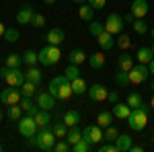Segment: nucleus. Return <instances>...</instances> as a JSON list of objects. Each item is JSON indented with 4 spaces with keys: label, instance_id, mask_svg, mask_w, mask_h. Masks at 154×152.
I'll return each instance as SVG.
<instances>
[{
    "label": "nucleus",
    "instance_id": "nucleus-1",
    "mask_svg": "<svg viewBox=\"0 0 154 152\" xmlns=\"http://www.w3.org/2000/svg\"><path fill=\"white\" fill-rule=\"evenodd\" d=\"M48 91L56 99H60V101H68L72 95V82L62 74V76H54L51 80H49V86H48Z\"/></svg>",
    "mask_w": 154,
    "mask_h": 152
},
{
    "label": "nucleus",
    "instance_id": "nucleus-2",
    "mask_svg": "<svg viewBox=\"0 0 154 152\" xmlns=\"http://www.w3.org/2000/svg\"><path fill=\"white\" fill-rule=\"evenodd\" d=\"M29 142H31L33 146H37L39 150L49 152V150H54V144H56V134H54L51 126H45V128L37 129V134L33 136V138H29Z\"/></svg>",
    "mask_w": 154,
    "mask_h": 152
},
{
    "label": "nucleus",
    "instance_id": "nucleus-3",
    "mask_svg": "<svg viewBox=\"0 0 154 152\" xmlns=\"http://www.w3.org/2000/svg\"><path fill=\"white\" fill-rule=\"evenodd\" d=\"M148 115H150V107L140 105V107H136V109H131L130 117H128L125 121H128L130 129H134V132H142V129L148 126Z\"/></svg>",
    "mask_w": 154,
    "mask_h": 152
},
{
    "label": "nucleus",
    "instance_id": "nucleus-4",
    "mask_svg": "<svg viewBox=\"0 0 154 152\" xmlns=\"http://www.w3.org/2000/svg\"><path fill=\"white\" fill-rule=\"evenodd\" d=\"M0 78L6 82L8 86H17V88H21L23 82L27 80L25 78V72L21 68H6V66L0 70Z\"/></svg>",
    "mask_w": 154,
    "mask_h": 152
},
{
    "label": "nucleus",
    "instance_id": "nucleus-5",
    "mask_svg": "<svg viewBox=\"0 0 154 152\" xmlns=\"http://www.w3.org/2000/svg\"><path fill=\"white\" fill-rule=\"evenodd\" d=\"M60 58H62V51H60L58 45H45L39 49V64H43V66H54V64H58Z\"/></svg>",
    "mask_w": 154,
    "mask_h": 152
},
{
    "label": "nucleus",
    "instance_id": "nucleus-6",
    "mask_svg": "<svg viewBox=\"0 0 154 152\" xmlns=\"http://www.w3.org/2000/svg\"><path fill=\"white\" fill-rule=\"evenodd\" d=\"M17 123H19V132H21V136L27 138V140H29V138H33V136L37 134V129H39L33 115H23Z\"/></svg>",
    "mask_w": 154,
    "mask_h": 152
},
{
    "label": "nucleus",
    "instance_id": "nucleus-7",
    "mask_svg": "<svg viewBox=\"0 0 154 152\" xmlns=\"http://www.w3.org/2000/svg\"><path fill=\"white\" fill-rule=\"evenodd\" d=\"M105 31H109L111 35H119V33H123V25H125V21H123V17L121 14H117V12H111L109 17L105 19Z\"/></svg>",
    "mask_w": 154,
    "mask_h": 152
},
{
    "label": "nucleus",
    "instance_id": "nucleus-8",
    "mask_svg": "<svg viewBox=\"0 0 154 152\" xmlns=\"http://www.w3.org/2000/svg\"><path fill=\"white\" fill-rule=\"evenodd\" d=\"M148 76H150V68H148V64H134V68L130 70V82L131 84H142V82L148 80Z\"/></svg>",
    "mask_w": 154,
    "mask_h": 152
},
{
    "label": "nucleus",
    "instance_id": "nucleus-9",
    "mask_svg": "<svg viewBox=\"0 0 154 152\" xmlns=\"http://www.w3.org/2000/svg\"><path fill=\"white\" fill-rule=\"evenodd\" d=\"M21 99H23V95H21V88H17V86L2 88V91H0V103L6 105V107L8 105H19Z\"/></svg>",
    "mask_w": 154,
    "mask_h": 152
},
{
    "label": "nucleus",
    "instance_id": "nucleus-10",
    "mask_svg": "<svg viewBox=\"0 0 154 152\" xmlns=\"http://www.w3.org/2000/svg\"><path fill=\"white\" fill-rule=\"evenodd\" d=\"M82 138L88 140L93 146H95V144H99V142H103V128H101L99 123H95V126H86V128L82 129Z\"/></svg>",
    "mask_w": 154,
    "mask_h": 152
},
{
    "label": "nucleus",
    "instance_id": "nucleus-11",
    "mask_svg": "<svg viewBox=\"0 0 154 152\" xmlns=\"http://www.w3.org/2000/svg\"><path fill=\"white\" fill-rule=\"evenodd\" d=\"M107 97H109V91L105 88V84L97 82V84H93V86H88V99H91V101L103 103V101H107Z\"/></svg>",
    "mask_w": 154,
    "mask_h": 152
},
{
    "label": "nucleus",
    "instance_id": "nucleus-12",
    "mask_svg": "<svg viewBox=\"0 0 154 152\" xmlns=\"http://www.w3.org/2000/svg\"><path fill=\"white\" fill-rule=\"evenodd\" d=\"M37 105L39 109H45V111H51L54 107H56V97L49 93V91H41V93H37Z\"/></svg>",
    "mask_w": 154,
    "mask_h": 152
},
{
    "label": "nucleus",
    "instance_id": "nucleus-13",
    "mask_svg": "<svg viewBox=\"0 0 154 152\" xmlns=\"http://www.w3.org/2000/svg\"><path fill=\"white\" fill-rule=\"evenodd\" d=\"M33 17H35L33 6H31V4H23V6L19 8V12H17V23L19 25H31Z\"/></svg>",
    "mask_w": 154,
    "mask_h": 152
},
{
    "label": "nucleus",
    "instance_id": "nucleus-14",
    "mask_svg": "<svg viewBox=\"0 0 154 152\" xmlns=\"http://www.w3.org/2000/svg\"><path fill=\"white\" fill-rule=\"evenodd\" d=\"M64 39H66V33H64V29H60V27L49 29L48 35H45V41H48L49 45H60V43H64Z\"/></svg>",
    "mask_w": 154,
    "mask_h": 152
},
{
    "label": "nucleus",
    "instance_id": "nucleus-15",
    "mask_svg": "<svg viewBox=\"0 0 154 152\" xmlns=\"http://www.w3.org/2000/svg\"><path fill=\"white\" fill-rule=\"evenodd\" d=\"M130 12L136 17V19H144L148 14V2L146 0H134L130 6Z\"/></svg>",
    "mask_w": 154,
    "mask_h": 152
},
{
    "label": "nucleus",
    "instance_id": "nucleus-16",
    "mask_svg": "<svg viewBox=\"0 0 154 152\" xmlns=\"http://www.w3.org/2000/svg\"><path fill=\"white\" fill-rule=\"evenodd\" d=\"M115 35H111L109 31H103L101 35H97V41H99V45L103 47L105 51H109V49H113L115 47V39H113Z\"/></svg>",
    "mask_w": 154,
    "mask_h": 152
},
{
    "label": "nucleus",
    "instance_id": "nucleus-17",
    "mask_svg": "<svg viewBox=\"0 0 154 152\" xmlns=\"http://www.w3.org/2000/svg\"><path fill=\"white\" fill-rule=\"evenodd\" d=\"M130 113H131V107L128 105V103H115L113 105V117L115 119H128L130 117Z\"/></svg>",
    "mask_w": 154,
    "mask_h": 152
},
{
    "label": "nucleus",
    "instance_id": "nucleus-18",
    "mask_svg": "<svg viewBox=\"0 0 154 152\" xmlns=\"http://www.w3.org/2000/svg\"><path fill=\"white\" fill-rule=\"evenodd\" d=\"M88 66L93 68V70H101V68H105V54H101V51H95V54H91L88 56Z\"/></svg>",
    "mask_w": 154,
    "mask_h": 152
},
{
    "label": "nucleus",
    "instance_id": "nucleus-19",
    "mask_svg": "<svg viewBox=\"0 0 154 152\" xmlns=\"http://www.w3.org/2000/svg\"><path fill=\"white\" fill-rule=\"evenodd\" d=\"M134 56L131 54H128V51H123L121 56L117 58V66H119V70H125V72H130L131 68H134Z\"/></svg>",
    "mask_w": 154,
    "mask_h": 152
},
{
    "label": "nucleus",
    "instance_id": "nucleus-20",
    "mask_svg": "<svg viewBox=\"0 0 154 152\" xmlns=\"http://www.w3.org/2000/svg\"><path fill=\"white\" fill-rule=\"evenodd\" d=\"M86 60H88V56H86L84 49H72L70 54H68V64H76V66H80V64H84Z\"/></svg>",
    "mask_w": 154,
    "mask_h": 152
},
{
    "label": "nucleus",
    "instance_id": "nucleus-21",
    "mask_svg": "<svg viewBox=\"0 0 154 152\" xmlns=\"http://www.w3.org/2000/svg\"><path fill=\"white\" fill-rule=\"evenodd\" d=\"M78 17L82 19L84 23H91V21H93V17H95V8H93L88 2H84V4L78 6Z\"/></svg>",
    "mask_w": 154,
    "mask_h": 152
},
{
    "label": "nucleus",
    "instance_id": "nucleus-22",
    "mask_svg": "<svg viewBox=\"0 0 154 152\" xmlns=\"http://www.w3.org/2000/svg\"><path fill=\"white\" fill-rule=\"evenodd\" d=\"M131 136L130 134H119L117 136V140H115V146H117V150L119 152H128L131 148Z\"/></svg>",
    "mask_w": 154,
    "mask_h": 152
},
{
    "label": "nucleus",
    "instance_id": "nucleus-23",
    "mask_svg": "<svg viewBox=\"0 0 154 152\" xmlns=\"http://www.w3.org/2000/svg\"><path fill=\"white\" fill-rule=\"evenodd\" d=\"M19 105L23 107V111H25V113H27V115H35L37 111H39V105L31 101V97H23Z\"/></svg>",
    "mask_w": 154,
    "mask_h": 152
},
{
    "label": "nucleus",
    "instance_id": "nucleus-24",
    "mask_svg": "<svg viewBox=\"0 0 154 152\" xmlns=\"http://www.w3.org/2000/svg\"><path fill=\"white\" fill-rule=\"evenodd\" d=\"M66 140H68V144H70V146H74L76 142H80V140H82V129L78 128V126H72V128H68Z\"/></svg>",
    "mask_w": 154,
    "mask_h": 152
},
{
    "label": "nucleus",
    "instance_id": "nucleus-25",
    "mask_svg": "<svg viewBox=\"0 0 154 152\" xmlns=\"http://www.w3.org/2000/svg\"><path fill=\"white\" fill-rule=\"evenodd\" d=\"M33 117H35L37 128H45V126H49V121H51V115H49V111H45V109H39Z\"/></svg>",
    "mask_w": 154,
    "mask_h": 152
},
{
    "label": "nucleus",
    "instance_id": "nucleus-26",
    "mask_svg": "<svg viewBox=\"0 0 154 152\" xmlns=\"http://www.w3.org/2000/svg\"><path fill=\"white\" fill-rule=\"evenodd\" d=\"M6 68H21L23 66V54H8L4 60Z\"/></svg>",
    "mask_w": 154,
    "mask_h": 152
},
{
    "label": "nucleus",
    "instance_id": "nucleus-27",
    "mask_svg": "<svg viewBox=\"0 0 154 152\" xmlns=\"http://www.w3.org/2000/svg\"><path fill=\"white\" fill-rule=\"evenodd\" d=\"M86 91H88V84H86V80H84L82 76H78V78L72 80V93L74 95H84Z\"/></svg>",
    "mask_w": 154,
    "mask_h": 152
},
{
    "label": "nucleus",
    "instance_id": "nucleus-28",
    "mask_svg": "<svg viewBox=\"0 0 154 152\" xmlns=\"http://www.w3.org/2000/svg\"><path fill=\"white\" fill-rule=\"evenodd\" d=\"M64 123H66L68 128L78 126V123H80V113H78V111H74V109L66 111V113H64Z\"/></svg>",
    "mask_w": 154,
    "mask_h": 152
},
{
    "label": "nucleus",
    "instance_id": "nucleus-29",
    "mask_svg": "<svg viewBox=\"0 0 154 152\" xmlns=\"http://www.w3.org/2000/svg\"><path fill=\"white\" fill-rule=\"evenodd\" d=\"M113 111H101L99 115H97V123L101 126V128H107V126H111L113 123Z\"/></svg>",
    "mask_w": 154,
    "mask_h": 152
},
{
    "label": "nucleus",
    "instance_id": "nucleus-30",
    "mask_svg": "<svg viewBox=\"0 0 154 152\" xmlns=\"http://www.w3.org/2000/svg\"><path fill=\"white\" fill-rule=\"evenodd\" d=\"M23 64H27V66H35V64H39V51H33V49L23 51Z\"/></svg>",
    "mask_w": 154,
    "mask_h": 152
},
{
    "label": "nucleus",
    "instance_id": "nucleus-31",
    "mask_svg": "<svg viewBox=\"0 0 154 152\" xmlns=\"http://www.w3.org/2000/svg\"><path fill=\"white\" fill-rule=\"evenodd\" d=\"M6 117H8L11 121H19V119L23 117V107L21 105H8V109H6Z\"/></svg>",
    "mask_w": 154,
    "mask_h": 152
},
{
    "label": "nucleus",
    "instance_id": "nucleus-32",
    "mask_svg": "<svg viewBox=\"0 0 154 152\" xmlns=\"http://www.w3.org/2000/svg\"><path fill=\"white\" fill-rule=\"evenodd\" d=\"M136 56H138V62H140V64H148V62H150V60L154 58L152 49H150V47H146V45H144V47H140Z\"/></svg>",
    "mask_w": 154,
    "mask_h": 152
},
{
    "label": "nucleus",
    "instance_id": "nucleus-33",
    "mask_svg": "<svg viewBox=\"0 0 154 152\" xmlns=\"http://www.w3.org/2000/svg\"><path fill=\"white\" fill-rule=\"evenodd\" d=\"M117 136H119V129L111 123V126H107L105 132H103V140L105 142H115L117 140Z\"/></svg>",
    "mask_w": 154,
    "mask_h": 152
},
{
    "label": "nucleus",
    "instance_id": "nucleus-34",
    "mask_svg": "<svg viewBox=\"0 0 154 152\" xmlns=\"http://www.w3.org/2000/svg\"><path fill=\"white\" fill-rule=\"evenodd\" d=\"M21 95L23 97H33V95H37V84L31 80H25L23 86H21Z\"/></svg>",
    "mask_w": 154,
    "mask_h": 152
},
{
    "label": "nucleus",
    "instance_id": "nucleus-35",
    "mask_svg": "<svg viewBox=\"0 0 154 152\" xmlns=\"http://www.w3.org/2000/svg\"><path fill=\"white\" fill-rule=\"evenodd\" d=\"M51 129H54L56 138H66V134H68V126L64 123V119H62V121H56V123L51 126Z\"/></svg>",
    "mask_w": 154,
    "mask_h": 152
},
{
    "label": "nucleus",
    "instance_id": "nucleus-36",
    "mask_svg": "<svg viewBox=\"0 0 154 152\" xmlns=\"http://www.w3.org/2000/svg\"><path fill=\"white\" fill-rule=\"evenodd\" d=\"M128 105L131 107V109H136V107H140V105H144V101H142V95H138L136 91H131L130 95H128V101H125Z\"/></svg>",
    "mask_w": 154,
    "mask_h": 152
},
{
    "label": "nucleus",
    "instance_id": "nucleus-37",
    "mask_svg": "<svg viewBox=\"0 0 154 152\" xmlns=\"http://www.w3.org/2000/svg\"><path fill=\"white\" fill-rule=\"evenodd\" d=\"M25 78L31 80V82H35V84H39V82H41V72L37 70L35 66H29V70L25 72Z\"/></svg>",
    "mask_w": 154,
    "mask_h": 152
},
{
    "label": "nucleus",
    "instance_id": "nucleus-38",
    "mask_svg": "<svg viewBox=\"0 0 154 152\" xmlns=\"http://www.w3.org/2000/svg\"><path fill=\"white\" fill-rule=\"evenodd\" d=\"M64 76H66V78L72 82L74 78H78V76H80V68H78L76 64H68V68L64 70Z\"/></svg>",
    "mask_w": 154,
    "mask_h": 152
},
{
    "label": "nucleus",
    "instance_id": "nucleus-39",
    "mask_svg": "<svg viewBox=\"0 0 154 152\" xmlns=\"http://www.w3.org/2000/svg\"><path fill=\"white\" fill-rule=\"evenodd\" d=\"M131 27H134V31H136L138 35H144V33H148V23H146L144 19H136V21L131 23Z\"/></svg>",
    "mask_w": 154,
    "mask_h": 152
},
{
    "label": "nucleus",
    "instance_id": "nucleus-40",
    "mask_svg": "<svg viewBox=\"0 0 154 152\" xmlns=\"http://www.w3.org/2000/svg\"><path fill=\"white\" fill-rule=\"evenodd\" d=\"M19 29H14V27H6V31H4V39L8 41V43H14V41H19Z\"/></svg>",
    "mask_w": 154,
    "mask_h": 152
},
{
    "label": "nucleus",
    "instance_id": "nucleus-41",
    "mask_svg": "<svg viewBox=\"0 0 154 152\" xmlns=\"http://www.w3.org/2000/svg\"><path fill=\"white\" fill-rule=\"evenodd\" d=\"M115 82H117L119 86H128V84H131V82H130V72L119 70L117 74H115Z\"/></svg>",
    "mask_w": 154,
    "mask_h": 152
},
{
    "label": "nucleus",
    "instance_id": "nucleus-42",
    "mask_svg": "<svg viewBox=\"0 0 154 152\" xmlns=\"http://www.w3.org/2000/svg\"><path fill=\"white\" fill-rule=\"evenodd\" d=\"M91 146H93V144L82 138L80 142H76V144L72 146V150H74V152H88V150H91Z\"/></svg>",
    "mask_w": 154,
    "mask_h": 152
},
{
    "label": "nucleus",
    "instance_id": "nucleus-43",
    "mask_svg": "<svg viewBox=\"0 0 154 152\" xmlns=\"http://www.w3.org/2000/svg\"><path fill=\"white\" fill-rule=\"evenodd\" d=\"M103 31H105V25L103 23H95V21H91V25H88V33H91V35H101V33H103Z\"/></svg>",
    "mask_w": 154,
    "mask_h": 152
},
{
    "label": "nucleus",
    "instance_id": "nucleus-44",
    "mask_svg": "<svg viewBox=\"0 0 154 152\" xmlns=\"http://www.w3.org/2000/svg\"><path fill=\"white\" fill-rule=\"evenodd\" d=\"M54 150H56V152H70L72 146L68 144V140L64 138V140H60V142H56V144H54Z\"/></svg>",
    "mask_w": 154,
    "mask_h": 152
},
{
    "label": "nucleus",
    "instance_id": "nucleus-45",
    "mask_svg": "<svg viewBox=\"0 0 154 152\" xmlns=\"http://www.w3.org/2000/svg\"><path fill=\"white\" fill-rule=\"evenodd\" d=\"M130 37L125 35V33H119V37H117V41H115V45H119L121 47V49H128V47H130Z\"/></svg>",
    "mask_w": 154,
    "mask_h": 152
},
{
    "label": "nucleus",
    "instance_id": "nucleus-46",
    "mask_svg": "<svg viewBox=\"0 0 154 152\" xmlns=\"http://www.w3.org/2000/svg\"><path fill=\"white\" fill-rule=\"evenodd\" d=\"M31 27H35V29L45 27V17H43V14H39V12H35V17H33V21H31Z\"/></svg>",
    "mask_w": 154,
    "mask_h": 152
},
{
    "label": "nucleus",
    "instance_id": "nucleus-47",
    "mask_svg": "<svg viewBox=\"0 0 154 152\" xmlns=\"http://www.w3.org/2000/svg\"><path fill=\"white\" fill-rule=\"evenodd\" d=\"M99 152H119L117 146H115V142L111 144V142H105L103 146H99Z\"/></svg>",
    "mask_w": 154,
    "mask_h": 152
},
{
    "label": "nucleus",
    "instance_id": "nucleus-48",
    "mask_svg": "<svg viewBox=\"0 0 154 152\" xmlns=\"http://www.w3.org/2000/svg\"><path fill=\"white\" fill-rule=\"evenodd\" d=\"M95 11H101V8H105V4H107V0H86Z\"/></svg>",
    "mask_w": 154,
    "mask_h": 152
},
{
    "label": "nucleus",
    "instance_id": "nucleus-49",
    "mask_svg": "<svg viewBox=\"0 0 154 152\" xmlns=\"http://www.w3.org/2000/svg\"><path fill=\"white\" fill-rule=\"evenodd\" d=\"M107 101L115 105V103H117V101H119V93H117V91H113V93H109V97H107Z\"/></svg>",
    "mask_w": 154,
    "mask_h": 152
},
{
    "label": "nucleus",
    "instance_id": "nucleus-50",
    "mask_svg": "<svg viewBox=\"0 0 154 152\" xmlns=\"http://www.w3.org/2000/svg\"><path fill=\"white\" fill-rule=\"evenodd\" d=\"M123 21H125V23H134V21H136V17H134L131 12H128V14L123 17Z\"/></svg>",
    "mask_w": 154,
    "mask_h": 152
},
{
    "label": "nucleus",
    "instance_id": "nucleus-51",
    "mask_svg": "<svg viewBox=\"0 0 154 152\" xmlns=\"http://www.w3.org/2000/svg\"><path fill=\"white\" fill-rule=\"evenodd\" d=\"M130 152H144V148H142V146H140V144H138V146H134V144H131Z\"/></svg>",
    "mask_w": 154,
    "mask_h": 152
},
{
    "label": "nucleus",
    "instance_id": "nucleus-52",
    "mask_svg": "<svg viewBox=\"0 0 154 152\" xmlns=\"http://www.w3.org/2000/svg\"><path fill=\"white\" fill-rule=\"evenodd\" d=\"M148 68H150V74L154 76V58L150 60V62H148Z\"/></svg>",
    "mask_w": 154,
    "mask_h": 152
},
{
    "label": "nucleus",
    "instance_id": "nucleus-53",
    "mask_svg": "<svg viewBox=\"0 0 154 152\" xmlns=\"http://www.w3.org/2000/svg\"><path fill=\"white\" fill-rule=\"evenodd\" d=\"M4 31H6V27H4V23L0 21V37H4Z\"/></svg>",
    "mask_w": 154,
    "mask_h": 152
},
{
    "label": "nucleus",
    "instance_id": "nucleus-54",
    "mask_svg": "<svg viewBox=\"0 0 154 152\" xmlns=\"http://www.w3.org/2000/svg\"><path fill=\"white\" fill-rule=\"evenodd\" d=\"M150 109H154V95H152V99H150Z\"/></svg>",
    "mask_w": 154,
    "mask_h": 152
},
{
    "label": "nucleus",
    "instance_id": "nucleus-55",
    "mask_svg": "<svg viewBox=\"0 0 154 152\" xmlns=\"http://www.w3.org/2000/svg\"><path fill=\"white\" fill-rule=\"evenodd\" d=\"M45 4H56V0H43Z\"/></svg>",
    "mask_w": 154,
    "mask_h": 152
},
{
    "label": "nucleus",
    "instance_id": "nucleus-56",
    "mask_svg": "<svg viewBox=\"0 0 154 152\" xmlns=\"http://www.w3.org/2000/svg\"><path fill=\"white\" fill-rule=\"evenodd\" d=\"M72 2H76V4H84L86 0H72Z\"/></svg>",
    "mask_w": 154,
    "mask_h": 152
},
{
    "label": "nucleus",
    "instance_id": "nucleus-57",
    "mask_svg": "<svg viewBox=\"0 0 154 152\" xmlns=\"http://www.w3.org/2000/svg\"><path fill=\"white\" fill-rule=\"evenodd\" d=\"M2 105V103H0ZM2 117H4V111H2V107H0V121H2Z\"/></svg>",
    "mask_w": 154,
    "mask_h": 152
},
{
    "label": "nucleus",
    "instance_id": "nucleus-58",
    "mask_svg": "<svg viewBox=\"0 0 154 152\" xmlns=\"http://www.w3.org/2000/svg\"><path fill=\"white\" fill-rule=\"evenodd\" d=\"M150 33H152V39H154V27H152V29H150Z\"/></svg>",
    "mask_w": 154,
    "mask_h": 152
},
{
    "label": "nucleus",
    "instance_id": "nucleus-59",
    "mask_svg": "<svg viewBox=\"0 0 154 152\" xmlns=\"http://www.w3.org/2000/svg\"><path fill=\"white\" fill-rule=\"evenodd\" d=\"M2 150H4V146H2V144H0V152H2Z\"/></svg>",
    "mask_w": 154,
    "mask_h": 152
},
{
    "label": "nucleus",
    "instance_id": "nucleus-60",
    "mask_svg": "<svg viewBox=\"0 0 154 152\" xmlns=\"http://www.w3.org/2000/svg\"><path fill=\"white\" fill-rule=\"evenodd\" d=\"M150 49H152V54H154V43H152V47H150Z\"/></svg>",
    "mask_w": 154,
    "mask_h": 152
},
{
    "label": "nucleus",
    "instance_id": "nucleus-61",
    "mask_svg": "<svg viewBox=\"0 0 154 152\" xmlns=\"http://www.w3.org/2000/svg\"><path fill=\"white\" fill-rule=\"evenodd\" d=\"M152 144H154V134H152Z\"/></svg>",
    "mask_w": 154,
    "mask_h": 152
},
{
    "label": "nucleus",
    "instance_id": "nucleus-62",
    "mask_svg": "<svg viewBox=\"0 0 154 152\" xmlns=\"http://www.w3.org/2000/svg\"><path fill=\"white\" fill-rule=\"evenodd\" d=\"M152 91H154V82H152Z\"/></svg>",
    "mask_w": 154,
    "mask_h": 152
},
{
    "label": "nucleus",
    "instance_id": "nucleus-63",
    "mask_svg": "<svg viewBox=\"0 0 154 152\" xmlns=\"http://www.w3.org/2000/svg\"><path fill=\"white\" fill-rule=\"evenodd\" d=\"M0 70H2V68H0Z\"/></svg>",
    "mask_w": 154,
    "mask_h": 152
}]
</instances>
